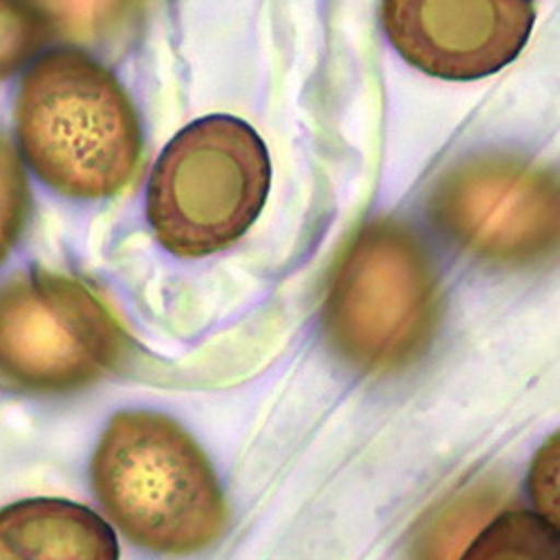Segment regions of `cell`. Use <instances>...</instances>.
Wrapping results in <instances>:
<instances>
[{"instance_id": "6da1fadb", "label": "cell", "mask_w": 560, "mask_h": 560, "mask_svg": "<svg viewBox=\"0 0 560 560\" xmlns=\"http://www.w3.org/2000/svg\"><path fill=\"white\" fill-rule=\"evenodd\" d=\"M16 132L32 171L79 200L117 196L142 155V130L124 88L74 50L43 57L25 74Z\"/></svg>"}, {"instance_id": "7a4b0ae2", "label": "cell", "mask_w": 560, "mask_h": 560, "mask_svg": "<svg viewBox=\"0 0 560 560\" xmlns=\"http://www.w3.org/2000/svg\"><path fill=\"white\" fill-rule=\"evenodd\" d=\"M90 476L108 518L139 547L186 556L224 532L226 504L207 455L164 415H115Z\"/></svg>"}, {"instance_id": "3957f363", "label": "cell", "mask_w": 560, "mask_h": 560, "mask_svg": "<svg viewBox=\"0 0 560 560\" xmlns=\"http://www.w3.org/2000/svg\"><path fill=\"white\" fill-rule=\"evenodd\" d=\"M438 316L440 280L424 243L395 220L363 226L323 305L335 350L368 372L397 370L427 350Z\"/></svg>"}, {"instance_id": "277c9868", "label": "cell", "mask_w": 560, "mask_h": 560, "mask_svg": "<svg viewBox=\"0 0 560 560\" xmlns=\"http://www.w3.org/2000/svg\"><path fill=\"white\" fill-rule=\"evenodd\" d=\"M271 164L243 119L211 115L179 130L149 182L147 213L164 249L200 258L243 238L260 215Z\"/></svg>"}, {"instance_id": "5b68a950", "label": "cell", "mask_w": 560, "mask_h": 560, "mask_svg": "<svg viewBox=\"0 0 560 560\" xmlns=\"http://www.w3.org/2000/svg\"><path fill=\"white\" fill-rule=\"evenodd\" d=\"M128 337L104 301L74 278L30 271L0 285V386L61 395L108 377Z\"/></svg>"}, {"instance_id": "8992f818", "label": "cell", "mask_w": 560, "mask_h": 560, "mask_svg": "<svg viewBox=\"0 0 560 560\" xmlns=\"http://www.w3.org/2000/svg\"><path fill=\"white\" fill-rule=\"evenodd\" d=\"M429 209L455 245L495 265L536 262L558 241V182L516 155L457 162L433 186Z\"/></svg>"}, {"instance_id": "52a82bcc", "label": "cell", "mask_w": 560, "mask_h": 560, "mask_svg": "<svg viewBox=\"0 0 560 560\" xmlns=\"http://www.w3.org/2000/svg\"><path fill=\"white\" fill-rule=\"evenodd\" d=\"M393 48L417 70L448 81L495 74L529 40L532 0H384Z\"/></svg>"}, {"instance_id": "ba28073f", "label": "cell", "mask_w": 560, "mask_h": 560, "mask_svg": "<svg viewBox=\"0 0 560 560\" xmlns=\"http://www.w3.org/2000/svg\"><path fill=\"white\" fill-rule=\"evenodd\" d=\"M0 560H119V542L92 509L32 498L0 509Z\"/></svg>"}, {"instance_id": "9c48e42d", "label": "cell", "mask_w": 560, "mask_h": 560, "mask_svg": "<svg viewBox=\"0 0 560 560\" xmlns=\"http://www.w3.org/2000/svg\"><path fill=\"white\" fill-rule=\"evenodd\" d=\"M45 32L63 40L104 48L128 34L149 0H27Z\"/></svg>"}, {"instance_id": "30bf717a", "label": "cell", "mask_w": 560, "mask_h": 560, "mask_svg": "<svg viewBox=\"0 0 560 560\" xmlns=\"http://www.w3.org/2000/svg\"><path fill=\"white\" fill-rule=\"evenodd\" d=\"M500 491L491 485H476L455 493L442 504L412 545V560H457L462 547L493 516Z\"/></svg>"}, {"instance_id": "8fae6325", "label": "cell", "mask_w": 560, "mask_h": 560, "mask_svg": "<svg viewBox=\"0 0 560 560\" xmlns=\"http://www.w3.org/2000/svg\"><path fill=\"white\" fill-rule=\"evenodd\" d=\"M558 525L532 511H506L459 560H560Z\"/></svg>"}, {"instance_id": "7c38bea8", "label": "cell", "mask_w": 560, "mask_h": 560, "mask_svg": "<svg viewBox=\"0 0 560 560\" xmlns=\"http://www.w3.org/2000/svg\"><path fill=\"white\" fill-rule=\"evenodd\" d=\"M30 215V186L19 151L0 137V265L16 247Z\"/></svg>"}, {"instance_id": "4fadbf2b", "label": "cell", "mask_w": 560, "mask_h": 560, "mask_svg": "<svg viewBox=\"0 0 560 560\" xmlns=\"http://www.w3.org/2000/svg\"><path fill=\"white\" fill-rule=\"evenodd\" d=\"M43 34L45 27L27 0H0V81L36 55Z\"/></svg>"}, {"instance_id": "5bb4252c", "label": "cell", "mask_w": 560, "mask_h": 560, "mask_svg": "<svg viewBox=\"0 0 560 560\" xmlns=\"http://www.w3.org/2000/svg\"><path fill=\"white\" fill-rule=\"evenodd\" d=\"M532 498L540 509V516L558 525V438H553L534 462Z\"/></svg>"}]
</instances>
